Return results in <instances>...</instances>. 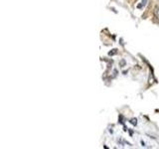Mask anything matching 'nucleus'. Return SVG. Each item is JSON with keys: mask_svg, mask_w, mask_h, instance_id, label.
Here are the masks:
<instances>
[{"mask_svg": "<svg viewBox=\"0 0 159 149\" xmlns=\"http://www.w3.org/2000/svg\"><path fill=\"white\" fill-rule=\"evenodd\" d=\"M154 15L159 19V7L158 6H156L155 8H154Z\"/></svg>", "mask_w": 159, "mask_h": 149, "instance_id": "nucleus-1", "label": "nucleus"}, {"mask_svg": "<svg viewBox=\"0 0 159 149\" xmlns=\"http://www.w3.org/2000/svg\"><path fill=\"white\" fill-rule=\"evenodd\" d=\"M147 1H148V0H142V5H143V6L147 3Z\"/></svg>", "mask_w": 159, "mask_h": 149, "instance_id": "nucleus-2", "label": "nucleus"}]
</instances>
